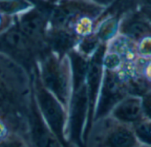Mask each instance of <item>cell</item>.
Instances as JSON below:
<instances>
[{"label": "cell", "instance_id": "1", "mask_svg": "<svg viewBox=\"0 0 151 147\" xmlns=\"http://www.w3.org/2000/svg\"><path fill=\"white\" fill-rule=\"evenodd\" d=\"M37 73L42 85L68 109L73 85L68 54L59 57L45 50L39 55Z\"/></svg>", "mask_w": 151, "mask_h": 147}, {"label": "cell", "instance_id": "2", "mask_svg": "<svg viewBox=\"0 0 151 147\" xmlns=\"http://www.w3.org/2000/svg\"><path fill=\"white\" fill-rule=\"evenodd\" d=\"M87 71L72 73V95L67 109L66 138L69 146H84V131L88 114V98L86 85Z\"/></svg>", "mask_w": 151, "mask_h": 147}, {"label": "cell", "instance_id": "3", "mask_svg": "<svg viewBox=\"0 0 151 147\" xmlns=\"http://www.w3.org/2000/svg\"><path fill=\"white\" fill-rule=\"evenodd\" d=\"M37 68L32 76L31 83L35 103L43 120L61 146H69L66 138L67 109L42 85L37 73Z\"/></svg>", "mask_w": 151, "mask_h": 147}, {"label": "cell", "instance_id": "4", "mask_svg": "<svg viewBox=\"0 0 151 147\" xmlns=\"http://www.w3.org/2000/svg\"><path fill=\"white\" fill-rule=\"evenodd\" d=\"M0 53L20 65L32 77L38 67L39 51L13 22L0 31Z\"/></svg>", "mask_w": 151, "mask_h": 147}, {"label": "cell", "instance_id": "5", "mask_svg": "<svg viewBox=\"0 0 151 147\" xmlns=\"http://www.w3.org/2000/svg\"><path fill=\"white\" fill-rule=\"evenodd\" d=\"M86 146L110 147L141 146L132 126L122 123L111 115L94 122Z\"/></svg>", "mask_w": 151, "mask_h": 147}, {"label": "cell", "instance_id": "6", "mask_svg": "<svg viewBox=\"0 0 151 147\" xmlns=\"http://www.w3.org/2000/svg\"><path fill=\"white\" fill-rule=\"evenodd\" d=\"M127 95V85L120 70L104 68L94 122L109 115L113 107Z\"/></svg>", "mask_w": 151, "mask_h": 147}, {"label": "cell", "instance_id": "7", "mask_svg": "<svg viewBox=\"0 0 151 147\" xmlns=\"http://www.w3.org/2000/svg\"><path fill=\"white\" fill-rule=\"evenodd\" d=\"M106 46L107 43H102L96 51V52L88 59V66L86 76V85L88 98V114L83 137L84 146H86L88 137L94 123L95 112L104 70V57L106 51Z\"/></svg>", "mask_w": 151, "mask_h": 147}, {"label": "cell", "instance_id": "8", "mask_svg": "<svg viewBox=\"0 0 151 147\" xmlns=\"http://www.w3.org/2000/svg\"><path fill=\"white\" fill-rule=\"evenodd\" d=\"M104 11V7L90 0H58L50 12L49 28H69L75 20L83 15L99 19Z\"/></svg>", "mask_w": 151, "mask_h": 147}, {"label": "cell", "instance_id": "9", "mask_svg": "<svg viewBox=\"0 0 151 147\" xmlns=\"http://www.w3.org/2000/svg\"><path fill=\"white\" fill-rule=\"evenodd\" d=\"M26 115L28 146L41 147L61 146L60 143L43 120L35 103L32 90L27 104Z\"/></svg>", "mask_w": 151, "mask_h": 147}, {"label": "cell", "instance_id": "10", "mask_svg": "<svg viewBox=\"0 0 151 147\" xmlns=\"http://www.w3.org/2000/svg\"><path fill=\"white\" fill-rule=\"evenodd\" d=\"M119 34L138 43L151 35V20L139 8L130 11L122 16Z\"/></svg>", "mask_w": 151, "mask_h": 147}, {"label": "cell", "instance_id": "11", "mask_svg": "<svg viewBox=\"0 0 151 147\" xmlns=\"http://www.w3.org/2000/svg\"><path fill=\"white\" fill-rule=\"evenodd\" d=\"M79 39L68 28L50 27L46 33L45 43L51 52L64 57L75 49Z\"/></svg>", "mask_w": 151, "mask_h": 147}, {"label": "cell", "instance_id": "12", "mask_svg": "<svg viewBox=\"0 0 151 147\" xmlns=\"http://www.w3.org/2000/svg\"><path fill=\"white\" fill-rule=\"evenodd\" d=\"M109 115L122 123L133 126L144 117L142 97L126 96L113 107Z\"/></svg>", "mask_w": 151, "mask_h": 147}, {"label": "cell", "instance_id": "13", "mask_svg": "<svg viewBox=\"0 0 151 147\" xmlns=\"http://www.w3.org/2000/svg\"><path fill=\"white\" fill-rule=\"evenodd\" d=\"M121 18V16L111 14L98 19L95 34L103 43H108L119 35Z\"/></svg>", "mask_w": 151, "mask_h": 147}, {"label": "cell", "instance_id": "14", "mask_svg": "<svg viewBox=\"0 0 151 147\" xmlns=\"http://www.w3.org/2000/svg\"><path fill=\"white\" fill-rule=\"evenodd\" d=\"M98 19L91 15H83L75 20L68 28H70L79 38L87 36L95 32Z\"/></svg>", "mask_w": 151, "mask_h": 147}, {"label": "cell", "instance_id": "15", "mask_svg": "<svg viewBox=\"0 0 151 147\" xmlns=\"http://www.w3.org/2000/svg\"><path fill=\"white\" fill-rule=\"evenodd\" d=\"M34 6L30 0H0V13L16 17Z\"/></svg>", "mask_w": 151, "mask_h": 147}, {"label": "cell", "instance_id": "16", "mask_svg": "<svg viewBox=\"0 0 151 147\" xmlns=\"http://www.w3.org/2000/svg\"><path fill=\"white\" fill-rule=\"evenodd\" d=\"M103 43L96 36L95 32L84 37H81L77 43L75 50L82 56L89 59Z\"/></svg>", "mask_w": 151, "mask_h": 147}, {"label": "cell", "instance_id": "17", "mask_svg": "<svg viewBox=\"0 0 151 147\" xmlns=\"http://www.w3.org/2000/svg\"><path fill=\"white\" fill-rule=\"evenodd\" d=\"M132 128L141 146L151 147V120L144 116L134 123Z\"/></svg>", "mask_w": 151, "mask_h": 147}, {"label": "cell", "instance_id": "18", "mask_svg": "<svg viewBox=\"0 0 151 147\" xmlns=\"http://www.w3.org/2000/svg\"><path fill=\"white\" fill-rule=\"evenodd\" d=\"M137 53L141 58H151V35L146 36L136 43Z\"/></svg>", "mask_w": 151, "mask_h": 147}, {"label": "cell", "instance_id": "19", "mask_svg": "<svg viewBox=\"0 0 151 147\" xmlns=\"http://www.w3.org/2000/svg\"><path fill=\"white\" fill-rule=\"evenodd\" d=\"M138 63L141 67L142 72L145 75V77L151 83V58H138Z\"/></svg>", "mask_w": 151, "mask_h": 147}, {"label": "cell", "instance_id": "20", "mask_svg": "<svg viewBox=\"0 0 151 147\" xmlns=\"http://www.w3.org/2000/svg\"><path fill=\"white\" fill-rule=\"evenodd\" d=\"M142 106L144 116L151 120V91L145 93L142 97Z\"/></svg>", "mask_w": 151, "mask_h": 147}, {"label": "cell", "instance_id": "21", "mask_svg": "<svg viewBox=\"0 0 151 147\" xmlns=\"http://www.w3.org/2000/svg\"><path fill=\"white\" fill-rule=\"evenodd\" d=\"M139 9L151 20V0H140Z\"/></svg>", "mask_w": 151, "mask_h": 147}, {"label": "cell", "instance_id": "22", "mask_svg": "<svg viewBox=\"0 0 151 147\" xmlns=\"http://www.w3.org/2000/svg\"><path fill=\"white\" fill-rule=\"evenodd\" d=\"M13 18L14 17L5 16L0 13V31L5 29L12 24L13 22Z\"/></svg>", "mask_w": 151, "mask_h": 147}, {"label": "cell", "instance_id": "23", "mask_svg": "<svg viewBox=\"0 0 151 147\" xmlns=\"http://www.w3.org/2000/svg\"><path fill=\"white\" fill-rule=\"evenodd\" d=\"M91 2L96 4L97 5H100L102 7H104V9L109 7L115 0H90Z\"/></svg>", "mask_w": 151, "mask_h": 147}]
</instances>
